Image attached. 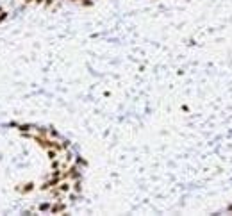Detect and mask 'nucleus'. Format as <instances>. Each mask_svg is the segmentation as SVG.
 <instances>
[{
    "label": "nucleus",
    "mask_w": 232,
    "mask_h": 216,
    "mask_svg": "<svg viewBox=\"0 0 232 216\" xmlns=\"http://www.w3.org/2000/svg\"><path fill=\"white\" fill-rule=\"evenodd\" d=\"M64 209H66V206H64V204H57V206H54L50 211H52V213H61V211H64Z\"/></svg>",
    "instance_id": "nucleus-1"
},
{
    "label": "nucleus",
    "mask_w": 232,
    "mask_h": 216,
    "mask_svg": "<svg viewBox=\"0 0 232 216\" xmlns=\"http://www.w3.org/2000/svg\"><path fill=\"white\" fill-rule=\"evenodd\" d=\"M54 2H55V0H45V2H43V4H45V5H46V7H50V5H52V4H54Z\"/></svg>",
    "instance_id": "nucleus-2"
},
{
    "label": "nucleus",
    "mask_w": 232,
    "mask_h": 216,
    "mask_svg": "<svg viewBox=\"0 0 232 216\" xmlns=\"http://www.w3.org/2000/svg\"><path fill=\"white\" fill-rule=\"evenodd\" d=\"M227 211H229V213H232V204L229 206V207H227Z\"/></svg>",
    "instance_id": "nucleus-3"
},
{
    "label": "nucleus",
    "mask_w": 232,
    "mask_h": 216,
    "mask_svg": "<svg viewBox=\"0 0 232 216\" xmlns=\"http://www.w3.org/2000/svg\"><path fill=\"white\" fill-rule=\"evenodd\" d=\"M34 2H36V4H43L45 0H34Z\"/></svg>",
    "instance_id": "nucleus-4"
}]
</instances>
